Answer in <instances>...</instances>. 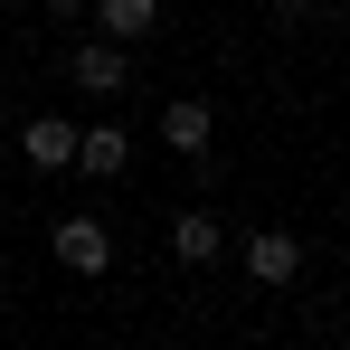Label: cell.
<instances>
[{"mask_svg": "<svg viewBox=\"0 0 350 350\" xmlns=\"http://www.w3.org/2000/svg\"><path fill=\"white\" fill-rule=\"evenodd\" d=\"M48 256H57L66 275H105V265H114V237H105V218H95V208H76V218H57Z\"/></svg>", "mask_w": 350, "mask_h": 350, "instance_id": "6da1fadb", "label": "cell"}, {"mask_svg": "<svg viewBox=\"0 0 350 350\" xmlns=\"http://www.w3.org/2000/svg\"><path fill=\"white\" fill-rule=\"evenodd\" d=\"M66 76H76L85 95H123V76H133V57H123L114 38L95 29V38H76V48H66Z\"/></svg>", "mask_w": 350, "mask_h": 350, "instance_id": "7a4b0ae2", "label": "cell"}, {"mask_svg": "<svg viewBox=\"0 0 350 350\" xmlns=\"http://www.w3.org/2000/svg\"><path fill=\"white\" fill-rule=\"evenodd\" d=\"M19 161L29 171H76V123L66 114H29L19 123Z\"/></svg>", "mask_w": 350, "mask_h": 350, "instance_id": "3957f363", "label": "cell"}, {"mask_svg": "<svg viewBox=\"0 0 350 350\" xmlns=\"http://www.w3.org/2000/svg\"><path fill=\"white\" fill-rule=\"evenodd\" d=\"M76 171L85 180H123L133 171V133L123 123H76Z\"/></svg>", "mask_w": 350, "mask_h": 350, "instance_id": "277c9868", "label": "cell"}, {"mask_svg": "<svg viewBox=\"0 0 350 350\" xmlns=\"http://www.w3.org/2000/svg\"><path fill=\"white\" fill-rule=\"evenodd\" d=\"M208 133H218V114H208L199 95L161 105V152H180V161H208Z\"/></svg>", "mask_w": 350, "mask_h": 350, "instance_id": "5b68a950", "label": "cell"}, {"mask_svg": "<svg viewBox=\"0 0 350 350\" xmlns=\"http://www.w3.org/2000/svg\"><path fill=\"white\" fill-rule=\"evenodd\" d=\"M218 246H228V228H218L208 208H180V218H171V256L189 265V275H208V265H218Z\"/></svg>", "mask_w": 350, "mask_h": 350, "instance_id": "8992f818", "label": "cell"}, {"mask_svg": "<svg viewBox=\"0 0 350 350\" xmlns=\"http://www.w3.org/2000/svg\"><path fill=\"white\" fill-rule=\"evenodd\" d=\"M95 10V29L114 38V48H142L152 29H161V0H85Z\"/></svg>", "mask_w": 350, "mask_h": 350, "instance_id": "52a82bcc", "label": "cell"}, {"mask_svg": "<svg viewBox=\"0 0 350 350\" xmlns=\"http://www.w3.org/2000/svg\"><path fill=\"white\" fill-rule=\"evenodd\" d=\"M246 275H256V284H293V275H303V246H293L284 228H256L246 237Z\"/></svg>", "mask_w": 350, "mask_h": 350, "instance_id": "ba28073f", "label": "cell"}, {"mask_svg": "<svg viewBox=\"0 0 350 350\" xmlns=\"http://www.w3.org/2000/svg\"><path fill=\"white\" fill-rule=\"evenodd\" d=\"M48 19H85V0H48Z\"/></svg>", "mask_w": 350, "mask_h": 350, "instance_id": "9c48e42d", "label": "cell"}, {"mask_svg": "<svg viewBox=\"0 0 350 350\" xmlns=\"http://www.w3.org/2000/svg\"><path fill=\"white\" fill-rule=\"evenodd\" d=\"M0 85H10V66H0Z\"/></svg>", "mask_w": 350, "mask_h": 350, "instance_id": "30bf717a", "label": "cell"}, {"mask_svg": "<svg viewBox=\"0 0 350 350\" xmlns=\"http://www.w3.org/2000/svg\"><path fill=\"white\" fill-rule=\"evenodd\" d=\"M0 284H10V275H0Z\"/></svg>", "mask_w": 350, "mask_h": 350, "instance_id": "8fae6325", "label": "cell"}]
</instances>
